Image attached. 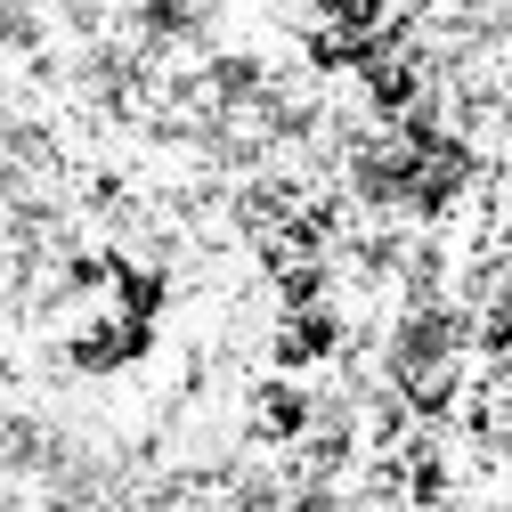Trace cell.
Returning <instances> with one entry per match:
<instances>
[{"mask_svg":"<svg viewBox=\"0 0 512 512\" xmlns=\"http://www.w3.org/2000/svg\"><path fill=\"white\" fill-rule=\"evenodd\" d=\"M41 41H49L41 0H0V49H9V57H33Z\"/></svg>","mask_w":512,"mask_h":512,"instance_id":"1","label":"cell"}]
</instances>
